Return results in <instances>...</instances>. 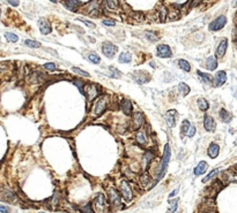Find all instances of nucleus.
I'll use <instances>...</instances> for the list:
<instances>
[{"instance_id":"obj_27","label":"nucleus","mask_w":237,"mask_h":213,"mask_svg":"<svg viewBox=\"0 0 237 213\" xmlns=\"http://www.w3.org/2000/svg\"><path fill=\"white\" fill-rule=\"evenodd\" d=\"M220 119H221V121L222 122H226V123H228V122L231 121V114L229 113L227 109H220Z\"/></svg>"},{"instance_id":"obj_50","label":"nucleus","mask_w":237,"mask_h":213,"mask_svg":"<svg viewBox=\"0 0 237 213\" xmlns=\"http://www.w3.org/2000/svg\"><path fill=\"white\" fill-rule=\"evenodd\" d=\"M177 206H178V200L176 199L175 203L172 204V206L170 207V212H176V210H177Z\"/></svg>"},{"instance_id":"obj_1","label":"nucleus","mask_w":237,"mask_h":213,"mask_svg":"<svg viewBox=\"0 0 237 213\" xmlns=\"http://www.w3.org/2000/svg\"><path fill=\"white\" fill-rule=\"evenodd\" d=\"M109 101L110 98L108 95H101L97 97V100L94 104V114L96 117L102 115L109 107Z\"/></svg>"},{"instance_id":"obj_22","label":"nucleus","mask_w":237,"mask_h":213,"mask_svg":"<svg viewBox=\"0 0 237 213\" xmlns=\"http://www.w3.org/2000/svg\"><path fill=\"white\" fill-rule=\"evenodd\" d=\"M222 178L226 182H237V172L235 170H227L224 172Z\"/></svg>"},{"instance_id":"obj_58","label":"nucleus","mask_w":237,"mask_h":213,"mask_svg":"<svg viewBox=\"0 0 237 213\" xmlns=\"http://www.w3.org/2000/svg\"><path fill=\"white\" fill-rule=\"evenodd\" d=\"M236 6H237V2H236Z\"/></svg>"},{"instance_id":"obj_14","label":"nucleus","mask_w":237,"mask_h":213,"mask_svg":"<svg viewBox=\"0 0 237 213\" xmlns=\"http://www.w3.org/2000/svg\"><path fill=\"white\" fill-rule=\"evenodd\" d=\"M227 81V74L224 70H220L215 74V76L213 77V82H214V87L219 88L221 85H223Z\"/></svg>"},{"instance_id":"obj_46","label":"nucleus","mask_w":237,"mask_h":213,"mask_svg":"<svg viewBox=\"0 0 237 213\" xmlns=\"http://www.w3.org/2000/svg\"><path fill=\"white\" fill-rule=\"evenodd\" d=\"M44 68L48 72H53V70H56V65L53 62H48V63H44Z\"/></svg>"},{"instance_id":"obj_18","label":"nucleus","mask_w":237,"mask_h":213,"mask_svg":"<svg viewBox=\"0 0 237 213\" xmlns=\"http://www.w3.org/2000/svg\"><path fill=\"white\" fill-rule=\"evenodd\" d=\"M204 127H205V129H206L207 131H211V133L215 131L216 123L211 115H207L206 114V115L204 117Z\"/></svg>"},{"instance_id":"obj_5","label":"nucleus","mask_w":237,"mask_h":213,"mask_svg":"<svg viewBox=\"0 0 237 213\" xmlns=\"http://www.w3.org/2000/svg\"><path fill=\"white\" fill-rule=\"evenodd\" d=\"M119 192H120V195L123 196L124 200H126V202H131L132 198H133L131 186L128 184L126 180H122L120 186H119Z\"/></svg>"},{"instance_id":"obj_51","label":"nucleus","mask_w":237,"mask_h":213,"mask_svg":"<svg viewBox=\"0 0 237 213\" xmlns=\"http://www.w3.org/2000/svg\"><path fill=\"white\" fill-rule=\"evenodd\" d=\"M0 212H1V213H9V209L7 207V206L0 205Z\"/></svg>"},{"instance_id":"obj_33","label":"nucleus","mask_w":237,"mask_h":213,"mask_svg":"<svg viewBox=\"0 0 237 213\" xmlns=\"http://www.w3.org/2000/svg\"><path fill=\"white\" fill-rule=\"evenodd\" d=\"M198 107L200 109V111H207V109H209V104H208V101H207L205 98H199L198 99Z\"/></svg>"},{"instance_id":"obj_31","label":"nucleus","mask_w":237,"mask_h":213,"mask_svg":"<svg viewBox=\"0 0 237 213\" xmlns=\"http://www.w3.org/2000/svg\"><path fill=\"white\" fill-rule=\"evenodd\" d=\"M190 127H191L190 121L184 120V121L182 122V127H180V136H182V138H183L184 136H186V134H187V131H189V129H190Z\"/></svg>"},{"instance_id":"obj_40","label":"nucleus","mask_w":237,"mask_h":213,"mask_svg":"<svg viewBox=\"0 0 237 213\" xmlns=\"http://www.w3.org/2000/svg\"><path fill=\"white\" fill-rule=\"evenodd\" d=\"M72 72H73V73H75V74L80 75V76H84V77H89V76H90V75H89V73H87V72L82 70L81 68H78V67H72Z\"/></svg>"},{"instance_id":"obj_17","label":"nucleus","mask_w":237,"mask_h":213,"mask_svg":"<svg viewBox=\"0 0 237 213\" xmlns=\"http://www.w3.org/2000/svg\"><path fill=\"white\" fill-rule=\"evenodd\" d=\"M45 80V75L40 72V70H34L30 75H29V82L32 83V84H38V83H42Z\"/></svg>"},{"instance_id":"obj_53","label":"nucleus","mask_w":237,"mask_h":213,"mask_svg":"<svg viewBox=\"0 0 237 213\" xmlns=\"http://www.w3.org/2000/svg\"><path fill=\"white\" fill-rule=\"evenodd\" d=\"M7 1H8L9 4L12 5V6H15V7H16V6H19V0H7Z\"/></svg>"},{"instance_id":"obj_32","label":"nucleus","mask_w":237,"mask_h":213,"mask_svg":"<svg viewBox=\"0 0 237 213\" xmlns=\"http://www.w3.org/2000/svg\"><path fill=\"white\" fill-rule=\"evenodd\" d=\"M150 181H152V180H150V176H149V174H148L147 172H145V173H144V174L140 176V184L144 188L147 187V186H148V184L150 183Z\"/></svg>"},{"instance_id":"obj_41","label":"nucleus","mask_w":237,"mask_h":213,"mask_svg":"<svg viewBox=\"0 0 237 213\" xmlns=\"http://www.w3.org/2000/svg\"><path fill=\"white\" fill-rule=\"evenodd\" d=\"M5 37H6V39L8 40V42H11V43H16L19 40V37L15 34H12V32H6L5 34Z\"/></svg>"},{"instance_id":"obj_25","label":"nucleus","mask_w":237,"mask_h":213,"mask_svg":"<svg viewBox=\"0 0 237 213\" xmlns=\"http://www.w3.org/2000/svg\"><path fill=\"white\" fill-rule=\"evenodd\" d=\"M205 67H206L208 70H215L216 67H218V60H216L215 57H209L206 59V63H205Z\"/></svg>"},{"instance_id":"obj_7","label":"nucleus","mask_w":237,"mask_h":213,"mask_svg":"<svg viewBox=\"0 0 237 213\" xmlns=\"http://www.w3.org/2000/svg\"><path fill=\"white\" fill-rule=\"evenodd\" d=\"M94 205H95V210L98 213H103L106 211V199L103 194H98L94 199Z\"/></svg>"},{"instance_id":"obj_8","label":"nucleus","mask_w":237,"mask_h":213,"mask_svg":"<svg viewBox=\"0 0 237 213\" xmlns=\"http://www.w3.org/2000/svg\"><path fill=\"white\" fill-rule=\"evenodd\" d=\"M144 125H145V115L141 112H136V113L133 114V117H132V126H133V128L139 130L144 127Z\"/></svg>"},{"instance_id":"obj_23","label":"nucleus","mask_w":237,"mask_h":213,"mask_svg":"<svg viewBox=\"0 0 237 213\" xmlns=\"http://www.w3.org/2000/svg\"><path fill=\"white\" fill-rule=\"evenodd\" d=\"M207 168H208V165H207V162L206 161H200L199 164L197 165V167L194 168V175L196 176H199V175H201L204 174L205 172L207 170Z\"/></svg>"},{"instance_id":"obj_37","label":"nucleus","mask_w":237,"mask_h":213,"mask_svg":"<svg viewBox=\"0 0 237 213\" xmlns=\"http://www.w3.org/2000/svg\"><path fill=\"white\" fill-rule=\"evenodd\" d=\"M145 36L149 42H157L158 40V36L155 32H153V31H146Z\"/></svg>"},{"instance_id":"obj_21","label":"nucleus","mask_w":237,"mask_h":213,"mask_svg":"<svg viewBox=\"0 0 237 213\" xmlns=\"http://www.w3.org/2000/svg\"><path fill=\"white\" fill-rule=\"evenodd\" d=\"M120 109H122V111L124 112V114L125 115H131L132 114V109H133V107H132V103H131V100L130 99H123V101H122V104H120Z\"/></svg>"},{"instance_id":"obj_12","label":"nucleus","mask_w":237,"mask_h":213,"mask_svg":"<svg viewBox=\"0 0 237 213\" xmlns=\"http://www.w3.org/2000/svg\"><path fill=\"white\" fill-rule=\"evenodd\" d=\"M132 76L134 78V81L136 83H139V84H144V83L149 82L150 80V75L148 73H146V72H136V73H133Z\"/></svg>"},{"instance_id":"obj_42","label":"nucleus","mask_w":237,"mask_h":213,"mask_svg":"<svg viewBox=\"0 0 237 213\" xmlns=\"http://www.w3.org/2000/svg\"><path fill=\"white\" fill-rule=\"evenodd\" d=\"M109 72H110V77H112V78H118L120 77V75H122L118 70L116 69L114 67H112V66L109 67Z\"/></svg>"},{"instance_id":"obj_54","label":"nucleus","mask_w":237,"mask_h":213,"mask_svg":"<svg viewBox=\"0 0 237 213\" xmlns=\"http://www.w3.org/2000/svg\"><path fill=\"white\" fill-rule=\"evenodd\" d=\"M233 38L235 39V40H237V28L236 29H234V31H233Z\"/></svg>"},{"instance_id":"obj_6","label":"nucleus","mask_w":237,"mask_h":213,"mask_svg":"<svg viewBox=\"0 0 237 213\" xmlns=\"http://www.w3.org/2000/svg\"><path fill=\"white\" fill-rule=\"evenodd\" d=\"M102 52H103V54L106 55V58H114V55H116V53L118 52V47L116 46V45H114V44H111V43H103V45H102Z\"/></svg>"},{"instance_id":"obj_52","label":"nucleus","mask_w":237,"mask_h":213,"mask_svg":"<svg viewBox=\"0 0 237 213\" xmlns=\"http://www.w3.org/2000/svg\"><path fill=\"white\" fill-rule=\"evenodd\" d=\"M74 82L75 85H78V88L80 89V91H82V89H84V83L80 82V81H73Z\"/></svg>"},{"instance_id":"obj_55","label":"nucleus","mask_w":237,"mask_h":213,"mask_svg":"<svg viewBox=\"0 0 237 213\" xmlns=\"http://www.w3.org/2000/svg\"><path fill=\"white\" fill-rule=\"evenodd\" d=\"M178 191H179V190H178V189H176L175 191H172L171 194H170V195H169V197H170V198H171V197H174V196H176V195H177V194H178Z\"/></svg>"},{"instance_id":"obj_45","label":"nucleus","mask_w":237,"mask_h":213,"mask_svg":"<svg viewBox=\"0 0 237 213\" xmlns=\"http://www.w3.org/2000/svg\"><path fill=\"white\" fill-rule=\"evenodd\" d=\"M80 211H81V213H95L94 212V209L92 207V204H90V203L87 204L86 206H84V207H81Z\"/></svg>"},{"instance_id":"obj_39","label":"nucleus","mask_w":237,"mask_h":213,"mask_svg":"<svg viewBox=\"0 0 237 213\" xmlns=\"http://www.w3.org/2000/svg\"><path fill=\"white\" fill-rule=\"evenodd\" d=\"M24 44H26L27 46H29V47H31V48L41 47V43L36 42V40H31V39H26V40H24Z\"/></svg>"},{"instance_id":"obj_2","label":"nucleus","mask_w":237,"mask_h":213,"mask_svg":"<svg viewBox=\"0 0 237 213\" xmlns=\"http://www.w3.org/2000/svg\"><path fill=\"white\" fill-rule=\"evenodd\" d=\"M170 157H171V149H170V145H169V144H166V145H164V151H163L162 161H161L160 170H158V175H157L158 178H163L164 174H166L168 165H169V161H170Z\"/></svg>"},{"instance_id":"obj_9","label":"nucleus","mask_w":237,"mask_h":213,"mask_svg":"<svg viewBox=\"0 0 237 213\" xmlns=\"http://www.w3.org/2000/svg\"><path fill=\"white\" fill-rule=\"evenodd\" d=\"M226 23H227V18L224 15H221L218 18H215L213 22H211V24H209L208 28H209L211 31H219L226 26Z\"/></svg>"},{"instance_id":"obj_43","label":"nucleus","mask_w":237,"mask_h":213,"mask_svg":"<svg viewBox=\"0 0 237 213\" xmlns=\"http://www.w3.org/2000/svg\"><path fill=\"white\" fill-rule=\"evenodd\" d=\"M106 4H108V7L111 9H116L119 5L118 0H106Z\"/></svg>"},{"instance_id":"obj_30","label":"nucleus","mask_w":237,"mask_h":213,"mask_svg":"<svg viewBox=\"0 0 237 213\" xmlns=\"http://www.w3.org/2000/svg\"><path fill=\"white\" fill-rule=\"evenodd\" d=\"M178 66H179L180 69L184 70L185 73L191 72V65H190L189 61H186L185 59H180V60H178Z\"/></svg>"},{"instance_id":"obj_35","label":"nucleus","mask_w":237,"mask_h":213,"mask_svg":"<svg viewBox=\"0 0 237 213\" xmlns=\"http://www.w3.org/2000/svg\"><path fill=\"white\" fill-rule=\"evenodd\" d=\"M88 59H89V61H90L92 63H94V65H98V63L101 62V58L98 57L96 53H89V54H88Z\"/></svg>"},{"instance_id":"obj_16","label":"nucleus","mask_w":237,"mask_h":213,"mask_svg":"<svg viewBox=\"0 0 237 213\" xmlns=\"http://www.w3.org/2000/svg\"><path fill=\"white\" fill-rule=\"evenodd\" d=\"M136 141L138 144H140L142 146H146L148 144V134L145 129H139V131L136 135Z\"/></svg>"},{"instance_id":"obj_47","label":"nucleus","mask_w":237,"mask_h":213,"mask_svg":"<svg viewBox=\"0 0 237 213\" xmlns=\"http://www.w3.org/2000/svg\"><path fill=\"white\" fill-rule=\"evenodd\" d=\"M194 135H196V127H194L193 125H191V127H190V129H189V131H187L186 136L190 137V138H192Z\"/></svg>"},{"instance_id":"obj_19","label":"nucleus","mask_w":237,"mask_h":213,"mask_svg":"<svg viewBox=\"0 0 237 213\" xmlns=\"http://www.w3.org/2000/svg\"><path fill=\"white\" fill-rule=\"evenodd\" d=\"M64 5L67 9H70L72 12H75L76 9H79L81 7V1L79 0H64Z\"/></svg>"},{"instance_id":"obj_10","label":"nucleus","mask_w":237,"mask_h":213,"mask_svg":"<svg viewBox=\"0 0 237 213\" xmlns=\"http://www.w3.org/2000/svg\"><path fill=\"white\" fill-rule=\"evenodd\" d=\"M164 119H166V122L169 128H172V127L176 126V120H177V112L175 109H169L164 114Z\"/></svg>"},{"instance_id":"obj_44","label":"nucleus","mask_w":237,"mask_h":213,"mask_svg":"<svg viewBox=\"0 0 237 213\" xmlns=\"http://www.w3.org/2000/svg\"><path fill=\"white\" fill-rule=\"evenodd\" d=\"M167 15H168V12H167V8L162 6L161 8H160V18H161V21H166V18H167Z\"/></svg>"},{"instance_id":"obj_20","label":"nucleus","mask_w":237,"mask_h":213,"mask_svg":"<svg viewBox=\"0 0 237 213\" xmlns=\"http://www.w3.org/2000/svg\"><path fill=\"white\" fill-rule=\"evenodd\" d=\"M227 47H228V40L224 38L220 42L219 46L216 48V57L218 58H222L226 54V51H227Z\"/></svg>"},{"instance_id":"obj_15","label":"nucleus","mask_w":237,"mask_h":213,"mask_svg":"<svg viewBox=\"0 0 237 213\" xmlns=\"http://www.w3.org/2000/svg\"><path fill=\"white\" fill-rule=\"evenodd\" d=\"M86 8H87V12L92 16H97L98 13H100V2H98V0H92L86 6Z\"/></svg>"},{"instance_id":"obj_4","label":"nucleus","mask_w":237,"mask_h":213,"mask_svg":"<svg viewBox=\"0 0 237 213\" xmlns=\"http://www.w3.org/2000/svg\"><path fill=\"white\" fill-rule=\"evenodd\" d=\"M84 89V95L86 96V98H87L89 101H93L95 98H97V97L100 96L101 88H98V85H96V84H87Z\"/></svg>"},{"instance_id":"obj_24","label":"nucleus","mask_w":237,"mask_h":213,"mask_svg":"<svg viewBox=\"0 0 237 213\" xmlns=\"http://www.w3.org/2000/svg\"><path fill=\"white\" fill-rule=\"evenodd\" d=\"M208 156L211 157V158H216V157L219 156L220 153V146L218 145L216 143H211V145L208 146Z\"/></svg>"},{"instance_id":"obj_48","label":"nucleus","mask_w":237,"mask_h":213,"mask_svg":"<svg viewBox=\"0 0 237 213\" xmlns=\"http://www.w3.org/2000/svg\"><path fill=\"white\" fill-rule=\"evenodd\" d=\"M78 20H79V21H81V22H82V23H84V24H86V26H87V27H90V28H95V27H96V26H95V24H94V23H93L92 21H88V20H86V18H78Z\"/></svg>"},{"instance_id":"obj_26","label":"nucleus","mask_w":237,"mask_h":213,"mask_svg":"<svg viewBox=\"0 0 237 213\" xmlns=\"http://www.w3.org/2000/svg\"><path fill=\"white\" fill-rule=\"evenodd\" d=\"M198 76L200 77L202 83L205 84H208V85H212L213 84V77H212L209 74H206V73H201V72H198Z\"/></svg>"},{"instance_id":"obj_34","label":"nucleus","mask_w":237,"mask_h":213,"mask_svg":"<svg viewBox=\"0 0 237 213\" xmlns=\"http://www.w3.org/2000/svg\"><path fill=\"white\" fill-rule=\"evenodd\" d=\"M154 158H155V154H154L152 151H147L145 153V156H144V161H145V165H146V168L149 166L150 161L153 160Z\"/></svg>"},{"instance_id":"obj_56","label":"nucleus","mask_w":237,"mask_h":213,"mask_svg":"<svg viewBox=\"0 0 237 213\" xmlns=\"http://www.w3.org/2000/svg\"><path fill=\"white\" fill-rule=\"evenodd\" d=\"M0 15H1V10H0Z\"/></svg>"},{"instance_id":"obj_28","label":"nucleus","mask_w":237,"mask_h":213,"mask_svg":"<svg viewBox=\"0 0 237 213\" xmlns=\"http://www.w3.org/2000/svg\"><path fill=\"white\" fill-rule=\"evenodd\" d=\"M118 60L120 63H128V62H131L132 60V55L130 52H122L119 54L118 57Z\"/></svg>"},{"instance_id":"obj_11","label":"nucleus","mask_w":237,"mask_h":213,"mask_svg":"<svg viewBox=\"0 0 237 213\" xmlns=\"http://www.w3.org/2000/svg\"><path fill=\"white\" fill-rule=\"evenodd\" d=\"M156 54L160 58H170L172 55L171 48L169 47L168 45H166V44H161L156 48Z\"/></svg>"},{"instance_id":"obj_38","label":"nucleus","mask_w":237,"mask_h":213,"mask_svg":"<svg viewBox=\"0 0 237 213\" xmlns=\"http://www.w3.org/2000/svg\"><path fill=\"white\" fill-rule=\"evenodd\" d=\"M219 172H220L219 168H216V170H212V172H211V173H209V174L207 175L206 178H204V180H202V182H204V183H207V182H208V181H211L212 178H215V176H216V175L219 174Z\"/></svg>"},{"instance_id":"obj_49","label":"nucleus","mask_w":237,"mask_h":213,"mask_svg":"<svg viewBox=\"0 0 237 213\" xmlns=\"http://www.w3.org/2000/svg\"><path fill=\"white\" fill-rule=\"evenodd\" d=\"M103 24L106 27H114L116 26V22L114 20H109V18H106V20H103Z\"/></svg>"},{"instance_id":"obj_3","label":"nucleus","mask_w":237,"mask_h":213,"mask_svg":"<svg viewBox=\"0 0 237 213\" xmlns=\"http://www.w3.org/2000/svg\"><path fill=\"white\" fill-rule=\"evenodd\" d=\"M108 196H109V203L114 209H118V207H123L122 205V197L119 195V192L114 189V188H110L108 189Z\"/></svg>"},{"instance_id":"obj_57","label":"nucleus","mask_w":237,"mask_h":213,"mask_svg":"<svg viewBox=\"0 0 237 213\" xmlns=\"http://www.w3.org/2000/svg\"><path fill=\"white\" fill-rule=\"evenodd\" d=\"M40 213H44V212H40Z\"/></svg>"},{"instance_id":"obj_13","label":"nucleus","mask_w":237,"mask_h":213,"mask_svg":"<svg viewBox=\"0 0 237 213\" xmlns=\"http://www.w3.org/2000/svg\"><path fill=\"white\" fill-rule=\"evenodd\" d=\"M38 28H40L41 32H42L43 35H49V34H51V31H52L51 24L49 23V21L46 18H44L38 20Z\"/></svg>"},{"instance_id":"obj_36","label":"nucleus","mask_w":237,"mask_h":213,"mask_svg":"<svg viewBox=\"0 0 237 213\" xmlns=\"http://www.w3.org/2000/svg\"><path fill=\"white\" fill-rule=\"evenodd\" d=\"M2 198L5 200H8V202H14L15 200V196L12 191L9 190H4V194H2Z\"/></svg>"},{"instance_id":"obj_29","label":"nucleus","mask_w":237,"mask_h":213,"mask_svg":"<svg viewBox=\"0 0 237 213\" xmlns=\"http://www.w3.org/2000/svg\"><path fill=\"white\" fill-rule=\"evenodd\" d=\"M178 91H179V93L182 95V96L185 97L190 93L191 89H190V87L187 85V84H185V83H179V84H178Z\"/></svg>"}]
</instances>
